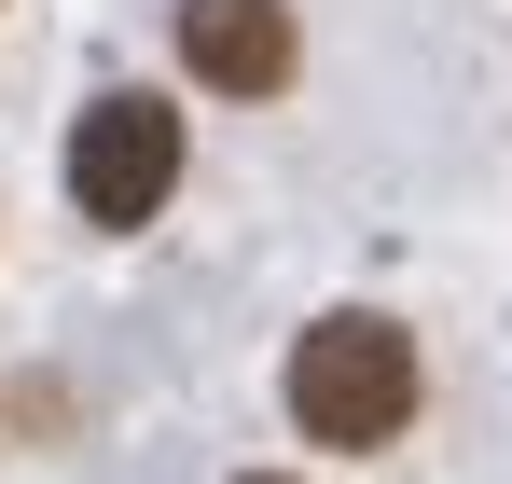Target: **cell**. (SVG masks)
Returning a JSON list of instances; mask_svg holds the SVG:
<instances>
[{"label": "cell", "mask_w": 512, "mask_h": 484, "mask_svg": "<svg viewBox=\"0 0 512 484\" xmlns=\"http://www.w3.org/2000/svg\"><path fill=\"white\" fill-rule=\"evenodd\" d=\"M416 332L402 319H374V305H333V319H305L291 332V429L305 443H402L416 429Z\"/></svg>", "instance_id": "cell-1"}, {"label": "cell", "mask_w": 512, "mask_h": 484, "mask_svg": "<svg viewBox=\"0 0 512 484\" xmlns=\"http://www.w3.org/2000/svg\"><path fill=\"white\" fill-rule=\"evenodd\" d=\"M167 194H180V111L167 97H97L84 125H70V208L125 236V222H153Z\"/></svg>", "instance_id": "cell-2"}, {"label": "cell", "mask_w": 512, "mask_h": 484, "mask_svg": "<svg viewBox=\"0 0 512 484\" xmlns=\"http://www.w3.org/2000/svg\"><path fill=\"white\" fill-rule=\"evenodd\" d=\"M180 70L208 97H277L291 83V0H180Z\"/></svg>", "instance_id": "cell-3"}, {"label": "cell", "mask_w": 512, "mask_h": 484, "mask_svg": "<svg viewBox=\"0 0 512 484\" xmlns=\"http://www.w3.org/2000/svg\"><path fill=\"white\" fill-rule=\"evenodd\" d=\"M236 484H291V471H236Z\"/></svg>", "instance_id": "cell-4"}]
</instances>
